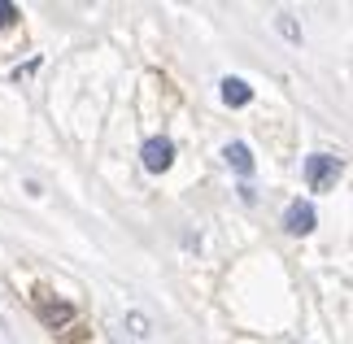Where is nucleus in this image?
<instances>
[{
  "instance_id": "nucleus-1",
  "label": "nucleus",
  "mask_w": 353,
  "mask_h": 344,
  "mask_svg": "<svg viewBox=\"0 0 353 344\" xmlns=\"http://www.w3.org/2000/svg\"><path fill=\"white\" fill-rule=\"evenodd\" d=\"M301 170H305V183L314 192H332L336 179H341V170H345V161L332 157V153H314V157H305Z\"/></svg>"
},
{
  "instance_id": "nucleus-2",
  "label": "nucleus",
  "mask_w": 353,
  "mask_h": 344,
  "mask_svg": "<svg viewBox=\"0 0 353 344\" xmlns=\"http://www.w3.org/2000/svg\"><path fill=\"white\" fill-rule=\"evenodd\" d=\"M31 301H35V314L44 318L48 332H61V327H70V323H74V310L65 305V301H57V296L48 292V287H39V292H35Z\"/></svg>"
},
{
  "instance_id": "nucleus-3",
  "label": "nucleus",
  "mask_w": 353,
  "mask_h": 344,
  "mask_svg": "<svg viewBox=\"0 0 353 344\" xmlns=\"http://www.w3.org/2000/svg\"><path fill=\"white\" fill-rule=\"evenodd\" d=\"M140 161H144V170H148V174H166V170L174 166V144L166 140V135H153V140L144 144Z\"/></svg>"
},
{
  "instance_id": "nucleus-4",
  "label": "nucleus",
  "mask_w": 353,
  "mask_h": 344,
  "mask_svg": "<svg viewBox=\"0 0 353 344\" xmlns=\"http://www.w3.org/2000/svg\"><path fill=\"white\" fill-rule=\"evenodd\" d=\"M314 223H319V214H314L310 201H292L288 210H283V231H292V236H310Z\"/></svg>"
},
{
  "instance_id": "nucleus-5",
  "label": "nucleus",
  "mask_w": 353,
  "mask_h": 344,
  "mask_svg": "<svg viewBox=\"0 0 353 344\" xmlns=\"http://www.w3.org/2000/svg\"><path fill=\"white\" fill-rule=\"evenodd\" d=\"M219 96H223V105H232V109H244V105L253 101V88L244 83V79H223Z\"/></svg>"
},
{
  "instance_id": "nucleus-6",
  "label": "nucleus",
  "mask_w": 353,
  "mask_h": 344,
  "mask_svg": "<svg viewBox=\"0 0 353 344\" xmlns=\"http://www.w3.org/2000/svg\"><path fill=\"white\" fill-rule=\"evenodd\" d=\"M223 153H227V161H232V170H236L240 179H249V174H253V153H249V144L232 140V144L223 148Z\"/></svg>"
},
{
  "instance_id": "nucleus-7",
  "label": "nucleus",
  "mask_w": 353,
  "mask_h": 344,
  "mask_svg": "<svg viewBox=\"0 0 353 344\" xmlns=\"http://www.w3.org/2000/svg\"><path fill=\"white\" fill-rule=\"evenodd\" d=\"M275 26H279V35H283V39H292V44H301V26L292 22V13H279V18H275Z\"/></svg>"
},
{
  "instance_id": "nucleus-8",
  "label": "nucleus",
  "mask_w": 353,
  "mask_h": 344,
  "mask_svg": "<svg viewBox=\"0 0 353 344\" xmlns=\"http://www.w3.org/2000/svg\"><path fill=\"white\" fill-rule=\"evenodd\" d=\"M13 22H18V5H13V0H0V31L13 26Z\"/></svg>"
},
{
  "instance_id": "nucleus-9",
  "label": "nucleus",
  "mask_w": 353,
  "mask_h": 344,
  "mask_svg": "<svg viewBox=\"0 0 353 344\" xmlns=\"http://www.w3.org/2000/svg\"><path fill=\"white\" fill-rule=\"evenodd\" d=\"M127 323H131V332H135V336H148V327H144V318H140V314H131Z\"/></svg>"
},
{
  "instance_id": "nucleus-10",
  "label": "nucleus",
  "mask_w": 353,
  "mask_h": 344,
  "mask_svg": "<svg viewBox=\"0 0 353 344\" xmlns=\"http://www.w3.org/2000/svg\"><path fill=\"white\" fill-rule=\"evenodd\" d=\"M114 344H131V340H127V336H122V332H114Z\"/></svg>"
}]
</instances>
